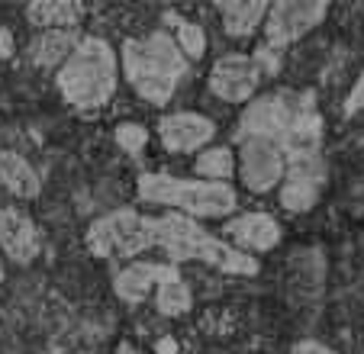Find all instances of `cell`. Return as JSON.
Instances as JSON below:
<instances>
[{
  "instance_id": "cell-1",
  "label": "cell",
  "mask_w": 364,
  "mask_h": 354,
  "mask_svg": "<svg viewBox=\"0 0 364 354\" xmlns=\"http://www.w3.org/2000/svg\"><path fill=\"white\" fill-rule=\"evenodd\" d=\"M155 245L168 254V264L181 261H200L223 274L235 277H255L258 274V258L232 248L226 239H216L197 219L181 216V213H165L155 219Z\"/></svg>"
},
{
  "instance_id": "cell-2",
  "label": "cell",
  "mask_w": 364,
  "mask_h": 354,
  "mask_svg": "<svg viewBox=\"0 0 364 354\" xmlns=\"http://www.w3.org/2000/svg\"><path fill=\"white\" fill-rule=\"evenodd\" d=\"M123 71L145 103L165 107L178 84L187 77V58L165 29H155L145 39L123 42Z\"/></svg>"
},
{
  "instance_id": "cell-3",
  "label": "cell",
  "mask_w": 364,
  "mask_h": 354,
  "mask_svg": "<svg viewBox=\"0 0 364 354\" xmlns=\"http://www.w3.org/2000/svg\"><path fill=\"white\" fill-rule=\"evenodd\" d=\"M117 75H119V62L113 45L107 39H100V36H87L65 58L55 84L71 107L97 109L117 94Z\"/></svg>"
},
{
  "instance_id": "cell-4",
  "label": "cell",
  "mask_w": 364,
  "mask_h": 354,
  "mask_svg": "<svg viewBox=\"0 0 364 354\" xmlns=\"http://www.w3.org/2000/svg\"><path fill=\"white\" fill-rule=\"evenodd\" d=\"M139 197L145 203L171 206V213L191 219H223L235 213L239 193L232 184L220 181H181L171 174H142L139 177Z\"/></svg>"
},
{
  "instance_id": "cell-5",
  "label": "cell",
  "mask_w": 364,
  "mask_h": 354,
  "mask_svg": "<svg viewBox=\"0 0 364 354\" xmlns=\"http://www.w3.org/2000/svg\"><path fill=\"white\" fill-rule=\"evenodd\" d=\"M87 248L97 258H136L155 248V216H142L136 210L107 213L90 222Z\"/></svg>"
},
{
  "instance_id": "cell-6",
  "label": "cell",
  "mask_w": 364,
  "mask_h": 354,
  "mask_svg": "<svg viewBox=\"0 0 364 354\" xmlns=\"http://www.w3.org/2000/svg\"><path fill=\"white\" fill-rule=\"evenodd\" d=\"M309 107H316L309 90H274V94H264L242 109L235 139H271V142H281L287 126Z\"/></svg>"
},
{
  "instance_id": "cell-7",
  "label": "cell",
  "mask_w": 364,
  "mask_h": 354,
  "mask_svg": "<svg viewBox=\"0 0 364 354\" xmlns=\"http://www.w3.org/2000/svg\"><path fill=\"white\" fill-rule=\"evenodd\" d=\"M326 14H329L326 0H281L268 7V16H264V45L284 52L290 42L316 29L326 20Z\"/></svg>"
},
{
  "instance_id": "cell-8",
  "label": "cell",
  "mask_w": 364,
  "mask_h": 354,
  "mask_svg": "<svg viewBox=\"0 0 364 354\" xmlns=\"http://www.w3.org/2000/svg\"><path fill=\"white\" fill-rule=\"evenodd\" d=\"M239 142V177L252 193H268L284 181V158L281 145L271 139H235Z\"/></svg>"
},
{
  "instance_id": "cell-9",
  "label": "cell",
  "mask_w": 364,
  "mask_h": 354,
  "mask_svg": "<svg viewBox=\"0 0 364 354\" xmlns=\"http://www.w3.org/2000/svg\"><path fill=\"white\" fill-rule=\"evenodd\" d=\"M326 181V161L323 155L306 158H287L281 181V206L290 213H306L319 200V187Z\"/></svg>"
},
{
  "instance_id": "cell-10",
  "label": "cell",
  "mask_w": 364,
  "mask_h": 354,
  "mask_svg": "<svg viewBox=\"0 0 364 354\" xmlns=\"http://www.w3.org/2000/svg\"><path fill=\"white\" fill-rule=\"evenodd\" d=\"M262 68L252 55H223L210 71V94L226 103H245L262 84Z\"/></svg>"
},
{
  "instance_id": "cell-11",
  "label": "cell",
  "mask_w": 364,
  "mask_h": 354,
  "mask_svg": "<svg viewBox=\"0 0 364 354\" xmlns=\"http://www.w3.org/2000/svg\"><path fill=\"white\" fill-rule=\"evenodd\" d=\"M159 136L168 151H197L216 136V126L210 116L184 109V113H171L161 119Z\"/></svg>"
},
{
  "instance_id": "cell-12",
  "label": "cell",
  "mask_w": 364,
  "mask_h": 354,
  "mask_svg": "<svg viewBox=\"0 0 364 354\" xmlns=\"http://www.w3.org/2000/svg\"><path fill=\"white\" fill-rule=\"evenodd\" d=\"M0 248L16 264H29L39 254V229L16 206H0Z\"/></svg>"
},
{
  "instance_id": "cell-13",
  "label": "cell",
  "mask_w": 364,
  "mask_h": 354,
  "mask_svg": "<svg viewBox=\"0 0 364 354\" xmlns=\"http://www.w3.org/2000/svg\"><path fill=\"white\" fill-rule=\"evenodd\" d=\"M226 239L232 248L252 254V252H271L281 242V222L268 213H245L226 222Z\"/></svg>"
},
{
  "instance_id": "cell-14",
  "label": "cell",
  "mask_w": 364,
  "mask_h": 354,
  "mask_svg": "<svg viewBox=\"0 0 364 354\" xmlns=\"http://www.w3.org/2000/svg\"><path fill=\"white\" fill-rule=\"evenodd\" d=\"M178 271V264H168V261H132L123 271L113 277V290L123 303H145L151 296V290L161 284L165 277Z\"/></svg>"
},
{
  "instance_id": "cell-15",
  "label": "cell",
  "mask_w": 364,
  "mask_h": 354,
  "mask_svg": "<svg viewBox=\"0 0 364 354\" xmlns=\"http://www.w3.org/2000/svg\"><path fill=\"white\" fill-rule=\"evenodd\" d=\"M0 184L20 200H36L42 191V181L36 174V168L23 155H16V151H4L0 155Z\"/></svg>"
},
{
  "instance_id": "cell-16",
  "label": "cell",
  "mask_w": 364,
  "mask_h": 354,
  "mask_svg": "<svg viewBox=\"0 0 364 354\" xmlns=\"http://www.w3.org/2000/svg\"><path fill=\"white\" fill-rule=\"evenodd\" d=\"M77 39L71 29H46L39 39L29 45V58L42 68H55V65H65L71 52H75Z\"/></svg>"
},
{
  "instance_id": "cell-17",
  "label": "cell",
  "mask_w": 364,
  "mask_h": 354,
  "mask_svg": "<svg viewBox=\"0 0 364 354\" xmlns=\"http://www.w3.org/2000/svg\"><path fill=\"white\" fill-rule=\"evenodd\" d=\"M220 16H223V26H226L229 36H235V39H245V36H252L255 29L264 23V16H268V4L264 0H255V4H220Z\"/></svg>"
},
{
  "instance_id": "cell-18",
  "label": "cell",
  "mask_w": 364,
  "mask_h": 354,
  "mask_svg": "<svg viewBox=\"0 0 364 354\" xmlns=\"http://www.w3.org/2000/svg\"><path fill=\"white\" fill-rule=\"evenodd\" d=\"M26 16L36 26L71 29L84 16V7L81 4H68V0H39V4H29L26 7Z\"/></svg>"
},
{
  "instance_id": "cell-19",
  "label": "cell",
  "mask_w": 364,
  "mask_h": 354,
  "mask_svg": "<svg viewBox=\"0 0 364 354\" xmlns=\"http://www.w3.org/2000/svg\"><path fill=\"white\" fill-rule=\"evenodd\" d=\"M155 306H159L161 316H184L187 309L193 306V296L187 290V284L181 280V274L174 271L171 277H165L159 286H155Z\"/></svg>"
},
{
  "instance_id": "cell-20",
  "label": "cell",
  "mask_w": 364,
  "mask_h": 354,
  "mask_svg": "<svg viewBox=\"0 0 364 354\" xmlns=\"http://www.w3.org/2000/svg\"><path fill=\"white\" fill-rule=\"evenodd\" d=\"M193 171H197L200 177H210V181H220V184H226L229 177L235 174V158H232V151H229L226 145L203 149L197 155V161H193Z\"/></svg>"
},
{
  "instance_id": "cell-21",
  "label": "cell",
  "mask_w": 364,
  "mask_h": 354,
  "mask_svg": "<svg viewBox=\"0 0 364 354\" xmlns=\"http://www.w3.org/2000/svg\"><path fill=\"white\" fill-rule=\"evenodd\" d=\"M165 20L174 23V45L184 52V58H200V55L206 52L203 26H197V23L184 20V16H178V14H165Z\"/></svg>"
},
{
  "instance_id": "cell-22",
  "label": "cell",
  "mask_w": 364,
  "mask_h": 354,
  "mask_svg": "<svg viewBox=\"0 0 364 354\" xmlns=\"http://www.w3.org/2000/svg\"><path fill=\"white\" fill-rule=\"evenodd\" d=\"M145 142H149V129L139 123H119L117 126V145L123 151H129V155H139V151L145 149Z\"/></svg>"
},
{
  "instance_id": "cell-23",
  "label": "cell",
  "mask_w": 364,
  "mask_h": 354,
  "mask_svg": "<svg viewBox=\"0 0 364 354\" xmlns=\"http://www.w3.org/2000/svg\"><path fill=\"white\" fill-rule=\"evenodd\" d=\"M361 109H364V71L358 75L355 87H351V90H348V97H345V113H348V116L361 113Z\"/></svg>"
},
{
  "instance_id": "cell-24",
  "label": "cell",
  "mask_w": 364,
  "mask_h": 354,
  "mask_svg": "<svg viewBox=\"0 0 364 354\" xmlns=\"http://www.w3.org/2000/svg\"><path fill=\"white\" fill-rule=\"evenodd\" d=\"M290 354H338V351H332L329 345H323V341H296L294 348H290Z\"/></svg>"
},
{
  "instance_id": "cell-25",
  "label": "cell",
  "mask_w": 364,
  "mask_h": 354,
  "mask_svg": "<svg viewBox=\"0 0 364 354\" xmlns=\"http://www.w3.org/2000/svg\"><path fill=\"white\" fill-rule=\"evenodd\" d=\"M10 45H14V42H10V33H0V55H10Z\"/></svg>"
},
{
  "instance_id": "cell-26",
  "label": "cell",
  "mask_w": 364,
  "mask_h": 354,
  "mask_svg": "<svg viewBox=\"0 0 364 354\" xmlns=\"http://www.w3.org/2000/svg\"><path fill=\"white\" fill-rule=\"evenodd\" d=\"M0 280H4V261H0Z\"/></svg>"
}]
</instances>
